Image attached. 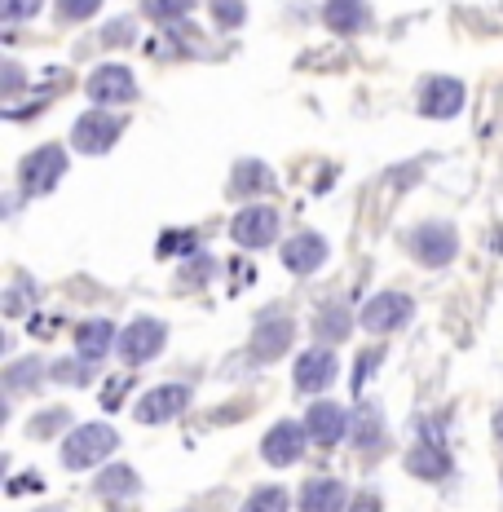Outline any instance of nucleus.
I'll list each match as a JSON object with an SVG mask.
<instances>
[{"label": "nucleus", "mask_w": 503, "mask_h": 512, "mask_svg": "<svg viewBox=\"0 0 503 512\" xmlns=\"http://www.w3.org/2000/svg\"><path fill=\"white\" fill-rule=\"evenodd\" d=\"M115 446H120V437H115L111 424H80V429L67 433V442H62V464L93 468V464H102Z\"/></svg>", "instance_id": "obj_1"}, {"label": "nucleus", "mask_w": 503, "mask_h": 512, "mask_svg": "<svg viewBox=\"0 0 503 512\" xmlns=\"http://www.w3.org/2000/svg\"><path fill=\"white\" fill-rule=\"evenodd\" d=\"M120 133H124V115H111V111H84L76 128H71V146L84 155H106L115 142H120Z\"/></svg>", "instance_id": "obj_2"}, {"label": "nucleus", "mask_w": 503, "mask_h": 512, "mask_svg": "<svg viewBox=\"0 0 503 512\" xmlns=\"http://www.w3.org/2000/svg\"><path fill=\"white\" fill-rule=\"evenodd\" d=\"M406 248H411V256L420 265H428V270H442V265L459 252V239H455V230L446 226V221H424V226L411 230Z\"/></svg>", "instance_id": "obj_3"}, {"label": "nucleus", "mask_w": 503, "mask_h": 512, "mask_svg": "<svg viewBox=\"0 0 503 512\" xmlns=\"http://www.w3.org/2000/svg\"><path fill=\"white\" fill-rule=\"evenodd\" d=\"M62 173H67V151H62V146H40V151L27 155L23 168H18L27 195H49L62 181Z\"/></svg>", "instance_id": "obj_4"}, {"label": "nucleus", "mask_w": 503, "mask_h": 512, "mask_svg": "<svg viewBox=\"0 0 503 512\" xmlns=\"http://www.w3.org/2000/svg\"><path fill=\"white\" fill-rule=\"evenodd\" d=\"M164 340H168V327L159 323V318H137L120 336V358L128 367H142V362H151L159 349H164Z\"/></svg>", "instance_id": "obj_5"}, {"label": "nucleus", "mask_w": 503, "mask_h": 512, "mask_svg": "<svg viewBox=\"0 0 503 512\" xmlns=\"http://www.w3.org/2000/svg\"><path fill=\"white\" fill-rule=\"evenodd\" d=\"M411 314H415V305H411V296L406 292H380L376 301L362 309V327L384 336V332H398V327L411 323Z\"/></svg>", "instance_id": "obj_6"}, {"label": "nucleus", "mask_w": 503, "mask_h": 512, "mask_svg": "<svg viewBox=\"0 0 503 512\" xmlns=\"http://www.w3.org/2000/svg\"><path fill=\"white\" fill-rule=\"evenodd\" d=\"M190 402V389L186 384H159V389L142 393V402L133 407L137 424H164V420H177Z\"/></svg>", "instance_id": "obj_7"}, {"label": "nucleus", "mask_w": 503, "mask_h": 512, "mask_svg": "<svg viewBox=\"0 0 503 512\" xmlns=\"http://www.w3.org/2000/svg\"><path fill=\"white\" fill-rule=\"evenodd\" d=\"M278 212L274 208H243L239 217H234V226H230V234H234V243L239 248H270V243L278 239Z\"/></svg>", "instance_id": "obj_8"}, {"label": "nucleus", "mask_w": 503, "mask_h": 512, "mask_svg": "<svg viewBox=\"0 0 503 512\" xmlns=\"http://www.w3.org/2000/svg\"><path fill=\"white\" fill-rule=\"evenodd\" d=\"M305 442H309V429H305V424L283 420V424H274V429L265 433L261 455H265V460H270L274 468H287V464H296V460L305 455Z\"/></svg>", "instance_id": "obj_9"}, {"label": "nucleus", "mask_w": 503, "mask_h": 512, "mask_svg": "<svg viewBox=\"0 0 503 512\" xmlns=\"http://www.w3.org/2000/svg\"><path fill=\"white\" fill-rule=\"evenodd\" d=\"M84 89H89V98L98 106H120V102L137 98V80H133V71L128 67H98Z\"/></svg>", "instance_id": "obj_10"}, {"label": "nucleus", "mask_w": 503, "mask_h": 512, "mask_svg": "<svg viewBox=\"0 0 503 512\" xmlns=\"http://www.w3.org/2000/svg\"><path fill=\"white\" fill-rule=\"evenodd\" d=\"M459 106H464V84H459V80H451V76L424 80L420 111L428 115V120H451V115H459Z\"/></svg>", "instance_id": "obj_11"}, {"label": "nucleus", "mask_w": 503, "mask_h": 512, "mask_svg": "<svg viewBox=\"0 0 503 512\" xmlns=\"http://www.w3.org/2000/svg\"><path fill=\"white\" fill-rule=\"evenodd\" d=\"M305 429H309V442L336 446L340 437L349 433V415H345V407H336V402H314L305 415Z\"/></svg>", "instance_id": "obj_12"}, {"label": "nucleus", "mask_w": 503, "mask_h": 512, "mask_svg": "<svg viewBox=\"0 0 503 512\" xmlns=\"http://www.w3.org/2000/svg\"><path fill=\"white\" fill-rule=\"evenodd\" d=\"M336 354L331 349H309V354H301V362H296V389L301 393H323L331 380H336Z\"/></svg>", "instance_id": "obj_13"}, {"label": "nucleus", "mask_w": 503, "mask_h": 512, "mask_svg": "<svg viewBox=\"0 0 503 512\" xmlns=\"http://www.w3.org/2000/svg\"><path fill=\"white\" fill-rule=\"evenodd\" d=\"M292 318H261V323H256V332H252V358L256 362H274L278 354H283L287 345H292Z\"/></svg>", "instance_id": "obj_14"}, {"label": "nucleus", "mask_w": 503, "mask_h": 512, "mask_svg": "<svg viewBox=\"0 0 503 512\" xmlns=\"http://www.w3.org/2000/svg\"><path fill=\"white\" fill-rule=\"evenodd\" d=\"M323 23L336 31V36H358V31L371 27V9H367V0H327Z\"/></svg>", "instance_id": "obj_15"}, {"label": "nucleus", "mask_w": 503, "mask_h": 512, "mask_svg": "<svg viewBox=\"0 0 503 512\" xmlns=\"http://www.w3.org/2000/svg\"><path fill=\"white\" fill-rule=\"evenodd\" d=\"M349 490L336 477H309L301 486V512H345Z\"/></svg>", "instance_id": "obj_16"}, {"label": "nucleus", "mask_w": 503, "mask_h": 512, "mask_svg": "<svg viewBox=\"0 0 503 512\" xmlns=\"http://www.w3.org/2000/svg\"><path fill=\"white\" fill-rule=\"evenodd\" d=\"M323 261H327V239H318V234H296V239L283 243V265L292 274H314Z\"/></svg>", "instance_id": "obj_17"}, {"label": "nucleus", "mask_w": 503, "mask_h": 512, "mask_svg": "<svg viewBox=\"0 0 503 512\" xmlns=\"http://www.w3.org/2000/svg\"><path fill=\"white\" fill-rule=\"evenodd\" d=\"M406 468H411L415 477H428V482H442V477L451 473V455L442 451V442H437V437H424V442L411 451V460H406Z\"/></svg>", "instance_id": "obj_18"}, {"label": "nucleus", "mask_w": 503, "mask_h": 512, "mask_svg": "<svg viewBox=\"0 0 503 512\" xmlns=\"http://www.w3.org/2000/svg\"><path fill=\"white\" fill-rule=\"evenodd\" d=\"M76 349H80V358H89V362L106 358L115 349V327L106 323V318H89V323H80L76 327Z\"/></svg>", "instance_id": "obj_19"}, {"label": "nucleus", "mask_w": 503, "mask_h": 512, "mask_svg": "<svg viewBox=\"0 0 503 512\" xmlns=\"http://www.w3.org/2000/svg\"><path fill=\"white\" fill-rule=\"evenodd\" d=\"M261 190H274V173L265 164H239L234 168V181H230V195L234 199H248V195H261Z\"/></svg>", "instance_id": "obj_20"}, {"label": "nucleus", "mask_w": 503, "mask_h": 512, "mask_svg": "<svg viewBox=\"0 0 503 512\" xmlns=\"http://www.w3.org/2000/svg\"><path fill=\"white\" fill-rule=\"evenodd\" d=\"M349 327H353L349 309H340V305H327V309H318V323H314V332L323 336L327 345H336V340H345V336H349Z\"/></svg>", "instance_id": "obj_21"}, {"label": "nucleus", "mask_w": 503, "mask_h": 512, "mask_svg": "<svg viewBox=\"0 0 503 512\" xmlns=\"http://www.w3.org/2000/svg\"><path fill=\"white\" fill-rule=\"evenodd\" d=\"M137 490V473L128 464H111L106 473L98 477V495H106V499H120V495H133Z\"/></svg>", "instance_id": "obj_22"}, {"label": "nucleus", "mask_w": 503, "mask_h": 512, "mask_svg": "<svg viewBox=\"0 0 503 512\" xmlns=\"http://www.w3.org/2000/svg\"><path fill=\"white\" fill-rule=\"evenodd\" d=\"M353 442H358L362 451H376V446L384 442V437H380V411L376 407H362L358 415H353Z\"/></svg>", "instance_id": "obj_23"}, {"label": "nucleus", "mask_w": 503, "mask_h": 512, "mask_svg": "<svg viewBox=\"0 0 503 512\" xmlns=\"http://www.w3.org/2000/svg\"><path fill=\"white\" fill-rule=\"evenodd\" d=\"M292 508V499H287L283 486H261L248 495V504H243L239 512H287Z\"/></svg>", "instance_id": "obj_24"}, {"label": "nucleus", "mask_w": 503, "mask_h": 512, "mask_svg": "<svg viewBox=\"0 0 503 512\" xmlns=\"http://www.w3.org/2000/svg\"><path fill=\"white\" fill-rule=\"evenodd\" d=\"M195 9V0H142V14L155 18V23H177Z\"/></svg>", "instance_id": "obj_25"}, {"label": "nucleus", "mask_w": 503, "mask_h": 512, "mask_svg": "<svg viewBox=\"0 0 503 512\" xmlns=\"http://www.w3.org/2000/svg\"><path fill=\"white\" fill-rule=\"evenodd\" d=\"M93 371H98V362H89V358H62V362H53V380L58 384H89L93 380Z\"/></svg>", "instance_id": "obj_26"}, {"label": "nucleus", "mask_w": 503, "mask_h": 512, "mask_svg": "<svg viewBox=\"0 0 503 512\" xmlns=\"http://www.w3.org/2000/svg\"><path fill=\"white\" fill-rule=\"evenodd\" d=\"M208 9H212V18H217V27H226V31L248 18V5H243V0H208Z\"/></svg>", "instance_id": "obj_27"}, {"label": "nucleus", "mask_w": 503, "mask_h": 512, "mask_svg": "<svg viewBox=\"0 0 503 512\" xmlns=\"http://www.w3.org/2000/svg\"><path fill=\"white\" fill-rule=\"evenodd\" d=\"M40 380V358H23V362H14V367L5 371V384L9 389H27V384H36Z\"/></svg>", "instance_id": "obj_28"}, {"label": "nucleus", "mask_w": 503, "mask_h": 512, "mask_svg": "<svg viewBox=\"0 0 503 512\" xmlns=\"http://www.w3.org/2000/svg\"><path fill=\"white\" fill-rule=\"evenodd\" d=\"M98 9H102V0H58L62 23H84V18H93Z\"/></svg>", "instance_id": "obj_29"}, {"label": "nucleus", "mask_w": 503, "mask_h": 512, "mask_svg": "<svg viewBox=\"0 0 503 512\" xmlns=\"http://www.w3.org/2000/svg\"><path fill=\"white\" fill-rule=\"evenodd\" d=\"M40 0H0V18L5 23H27V18H36Z\"/></svg>", "instance_id": "obj_30"}, {"label": "nucleus", "mask_w": 503, "mask_h": 512, "mask_svg": "<svg viewBox=\"0 0 503 512\" xmlns=\"http://www.w3.org/2000/svg\"><path fill=\"white\" fill-rule=\"evenodd\" d=\"M58 424H67V411H45L40 420H31V433H36V437H53Z\"/></svg>", "instance_id": "obj_31"}, {"label": "nucleus", "mask_w": 503, "mask_h": 512, "mask_svg": "<svg viewBox=\"0 0 503 512\" xmlns=\"http://www.w3.org/2000/svg\"><path fill=\"white\" fill-rule=\"evenodd\" d=\"M128 36H133V23H115V27H106V31H102L106 45H111V40H128Z\"/></svg>", "instance_id": "obj_32"}, {"label": "nucleus", "mask_w": 503, "mask_h": 512, "mask_svg": "<svg viewBox=\"0 0 503 512\" xmlns=\"http://www.w3.org/2000/svg\"><path fill=\"white\" fill-rule=\"evenodd\" d=\"M18 89H23V76H18V67L9 62L5 67V93H18Z\"/></svg>", "instance_id": "obj_33"}, {"label": "nucleus", "mask_w": 503, "mask_h": 512, "mask_svg": "<svg viewBox=\"0 0 503 512\" xmlns=\"http://www.w3.org/2000/svg\"><path fill=\"white\" fill-rule=\"evenodd\" d=\"M40 512H53V508H40Z\"/></svg>", "instance_id": "obj_34"}]
</instances>
